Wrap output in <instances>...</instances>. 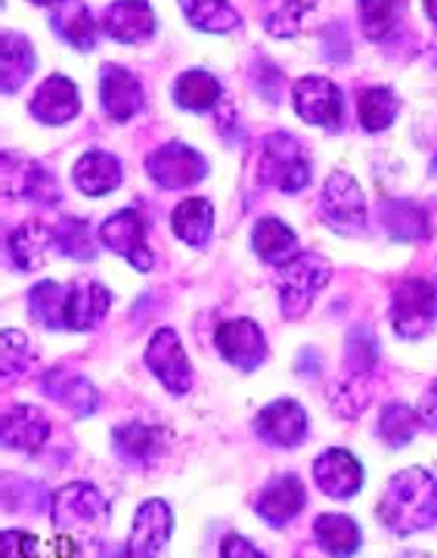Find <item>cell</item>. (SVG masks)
Segmentation results:
<instances>
[{
    "label": "cell",
    "instance_id": "1",
    "mask_svg": "<svg viewBox=\"0 0 437 558\" xmlns=\"http://www.w3.org/2000/svg\"><path fill=\"white\" fill-rule=\"evenodd\" d=\"M378 519L400 537L437 524V481L428 469L413 465L388 481L378 499Z\"/></svg>",
    "mask_w": 437,
    "mask_h": 558
},
{
    "label": "cell",
    "instance_id": "2",
    "mask_svg": "<svg viewBox=\"0 0 437 558\" xmlns=\"http://www.w3.org/2000/svg\"><path fill=\"white\" fill-rule=\"evenodd\" d=\"M258 178L279 193H299L311 183V159L292 134H267L260 143Z\"/></svg>",
    "mask_w": 437,
    "mask_h": 558
},
{
    "label": "cell",
    "instance_id": "3",
    "mask_svg": "<svg viewBox=\"0 0 437 558\" xmlns=\"http://www.w3.org/2000/svg\"><path fill=\"white\" fill-rule=\"evenodd\" d=\"M279 270V301L286 317L299 319L311 311V304L319 295V289L332 277L329 260L319 255H299L289 264L277 267Z\"/></svg>",
    "mask_w": 437,
    "mask_h": 558
},
{
    "label": "cell",
    "instance_id": "4",
    "mask_svg": "<svg viewBox=\"0 0 437 558\" xmlns=\"http://www.w3.org/2000/svg\"><path fill=\"white\" fill-rule=\"evenodd\" d=\"M437 319V289L428 279H406L391 295V326L400 339L428 336Z\"/></svg>",
    "mask_w": 437,
    "mask_h": 558
},
{
    "label": "cell",
    "instance_id": "5",
    "mask_svg": "<svg viewBox=\"0 0 437 558\" xmlns=\"http://www.w3.org/2000/svg\"><path fill=\"white\" fill-rule=\"evenodd\" d=\"M109 515V502L87 481H72L50 497V519L60 531H81L100 524Z\"/></svg>",
    "mask_w": 437,
    "mask_h": 558
},
{
    "label": "cell",
    "instance_id": "6",
    "mask_svg": "<svg viewBox=\"0 0 437 558\" xmlns=\"http://www.w3.org/2000/svg\"><path fill=\"white\" fill-rule=\"evenodd\" d=\"M323 220L338 233H360L366 227V199L360 193L357 180L348 178L344 171L329 174L319 193Z\"/></svg>",
    "mask_w": 437,
    "mask_h": 558
},
{
    "label": "cell",
    "instance_id": "7",
    "mask_svg": "<svg viewBox=\"0 0 437 558\" xmlns=\"http://www.w3.org/2000/svg\"><path fill=\"white\" fill-rule=\"evenodd\" d=\"M146 171L165 190H186L196 186L208 174V161L186 143H165L156 153H149Z\"/></svg>",
    "mask_w": 437,
    "mask_h": 558
},
{
    "label": "cell",
    "instance_id": "8",
    "mask_svg": "<svg viewBox=\"0 0 437 558\" xmlns=\"http://www.w3.org/2000/svg\"><path fill=\"white\" fill-rule=\"evenodd\" d=\"M146 366L171 395H186L193 388V366L174 329H159L146 344Z\"/></svg>",
    "mask_w": 437,
    "mask_h": 558
},
{
    "label": "cell",
    "instance_id": "9",
    "mask_svg": "<svg viewBox=\"0 0 437 558\" xmlns=\"http://www.w3.org/2000/svg\"><path fill=\"white\" fill-rule=\"evenodd\" d=\"M307 410L299 400L282 398L267 403L255 416V435H258L267 447H279V450H292L307 438Z\"/></svg>",
    "mask_w": 437,
    "mask_h": 558
},
{
    "label": "cell",
    "instance_id": "10",
    "mask_svg": "<svg viewBox=\"0 0 437 558\" xmlns=\"http://www.w3.org/2000/svg\"><path fill=\"white\" fill-rule=\"evenodd\" d=\"M171 527H174V515L165 499L139 502L134 524H131V537H128L131 558H161L171 539Z\"/></svg>",
    "mask_w": 437,
    "mask_h": 558
},
{
    "label": "cell",
    "instance_id": "11",
    "mask_svg": "<svg viewBox=\"0 0 437 558\" xmlns=\"http://www.w3.org/2000/svg\"><path fill=\"white\" fill-rule=\"evenodd\" d=\"M100 240L109 252L131 260V267H137L143 274L153 270V252L146 245V223L134 208H124L119 215L106 218L100 227Z\"/></svg>",
    "mask_w": 437,
    "mask_h": 558
},
{
    "label": "cell",
    "instance_id": "12",
    "mask_svg": "<svg viewBox=\"0 0 437 558\" xmlns=\"http://www.w3.org/2000/svg\"><path fill=\"white\" fill-rule=\"evenodd\" d=\"M3 190L10 196H25L38 205L60 202V180L53 178L40 161L25 159L16 153H3Z\"/></svg>",
    "mask_w": 437,
    "mask_h": 558
},
{
    "label": "cell",
    "instance_id": "13",
    "mask_svg": "<svg viewBox=\"0 0 437 558\" xmlns=\"http://www.w3.org/2000/svg\"><path fill=\"white\" fill-rule=\"evenodd\" d=\"M292 102H295V112L307 124H317V128H329L336 131L341 124V112H344V102H341V90L329 78H301L292 87Z\"/></svg>",
    "mask_w": 437,
    "mask_h": 558
},
{
    "label": "cell",
    "instance_id": "14",
    "mask_svg": "<svg viewBox=\"0 0 437 558\" xmlns=\"http://www.w3.org/2000/svg\"><path fill=\"white\" fill-rule=\"evenodd\" d=\"M220 357L227 360L230 366L236 369H258L264 357H267V341L260 332L258 323L252 319H227L218 326V336H215Z\"/></svg>",
    "mask_w": 437,
    "mask_h": 558
},
{
    "label": "cell",
    "instance_id": "15",
    "mask_svg": "<svg viewBox=\"0 0 437 558\" xmlns=\"http://www.w3.org/2000/svg\"><path fill=\"white\" fill-rule=\"evenodd\" d=\"M314 481L326 497L351 499L363 487V465L351 450L332 447L314 459Z\"/></svg>",
    "mask_w": 437,
    "mask_h": 558
},
{
    "label": "cell",
    "instance_id": "16",
    "mask_svg": "<svg viewBox=\"0 0 437 558\" xmlns=\"http://www.w3.org/2000/svg\"><path fill=\"white\" fill-rule=\"evenodd\" d=\"M304 506H307V490L299 475H279V478L267 481L255 499V512L270 527H286L289 521L299 519Z\"/></svg>",
    "mask_w": 437,
    "mask_h": 558
},
{
    "label": "cell",
    "instance_id": "17",
    "mask_svg": "<svg viewBox=\"0 0 437 558\" xmlns=\"http://www.w3.org/2000/svg\"><path fill=\"white\" fill-rule=\"evenodd\" d=\"M165 447H168V435L161 432L159 425H149V422H139V418L124 422L112 432V450L131 469L153 465L156 459H161Z\"/></svg>",
    "mask_w": 437,
    "mask_h": 558
},
{
    "label": "cell",
    "instance_id": "18",
    "mask_svg": "<svg viewBox=\"0 0 437 558\" xmlns=\"http://www.w3.org/2000/svg\"><path fill=\"white\" fill-rule=\"evenodd\" d=\"M100 102L102 112L112 121H131L143 109V87L137 75H131L124 65H102L100 72Z\"/></svg>",
    "mask_w": 437,
    "mask_h": 558
},
{
    "label": "cell",
    "instance_id": "19",
    "mask_svg": "<svg viewBox=\"0 0 437 558\" xmlns=\"http://www.w3.org/2000/svg\"><path fill=\"white\" fill-rule=\"evenodd\" d=\"M109 307H112V292L94 279H81L69 289L65 299V329L90 332L106 319Z\"/></svg>",
    "mask_w": 437,
    "mask_h": 558
},
{
    "label": "cell",
    "instance_id": "20",
    "mask_svg": "<svg viewBox=\"0 0 437 558\" xmlns=\"http://www.w3.org/2000/svg\"><path fill=\"white\" fill-rule=\"evenodd\" d=\"M102 32L121 44L149 40L156 35V13L146 0H116L102 16Z\"/></svg>",
    "mask_w": 437,
    "mask_h": 558
},
{
    "label": "cell",
    "instance_id": "21",
    "mask_svg": "<svg viewBox=\"0 0 437 558\" xmlns=\"http://www.w3.org/2000/svg\"><path fill=\"white\" fill-rule=\"evenodd\" d=\"M78 87L62 75H50L32 97V119H38L40 124H69L78 119Z\"/></svg>",
    "mask_w": 437,
    "mask_h": 558
},
{
    "label": "cell",
    "instance_id": "22",
    "mask_svg": "<svg viewBox=\"0 0 437 558\" xmlns=\"http://www.w3.org/2000/svg\"><path fill=\"white\" fill-rule=\"evenodd\" d=\"M40 388L47 398L57 400L60 407H65L75 416H90L100 407V391L72 369H50L40 379Z\"/></svg>",
    "mask_w": 437,
    "mask_h": 558
},
{
    "label": "cell",
    "instance_id": "23",
    "mask_svg": "<svg viewBox=\"0 0 437 558\" xmlns=\"http://www.w3.org/2000/svg\"><path fill=\"white\" fill-rule=\"evenodd\" d=\"M0 438L10 450L35 453L50 438V418L44 416L38 407H13L3 413Z\"/></svg>",
    "mask_w": 437,
    "mask_h": 558
},
{
    "label": "cell",
    "instance_id": "24",
    "mask_svg": "<svg viewBox=\"0 0 437 558\" xmlns=\"http://www.w3.org/2000/svg\"><path fill=\"white\" fill-rule=\"evenodd\" d=\"M314 537H317L319 549L329 558H351L357 556L363 534L360 524L351 515L341 512H326L314 521Z\"/></svg>",
    "mask_w": 437,
    "mask_h": 558
},
{
    "label": "cell",
    "instance_id": "25",
    "mask_svg": "<svg viewBox=\"0 0 437 558\" xmlns=\"http://www.w3.org/2000/svg\"><path fill=\"white\" fill-rule=\"evenodd\" d=\"M252 245L260 255V260L274 264V267H282L292 258H299V236L292 233L289 223H282L279 218H260L252 230Z\"/></svg>",
    "mask_w": 437,
    "mask_h": 558
},
{
    "label": "cell",
    "instance_id": "26",
    "mask_svg": "<svg viewBox=\"0 0 437 558\" xmlns=\"http://www.w3.org/2000/svg\"><path fill=\"white\" fill-rule=\"evenodd\" d=\"M75 183L84 196H106L112 190H119L121 183V165L112 153H87L75 165Z\"/></svg>",
    "mask_w": 437,
    "mask_h": 558
},
{
    "label": "cell",
    "instance_id": "27",
    "mask_svg": "<svg viewBox=\"0 0 437 558\" xmlns=\"http://www.w3.org/2000/svg\"><path fill=\"white\" fill-rule=\"evenodd\" d=\"M32 72H35L32 44L16 32H7L0 38V87H3V94H16Z\"/></svg>",
    "mask_w": 437,
    "mask_h": 558
},
{
    "label": "cell",
    "instance_id": "28",
    "mask_svg": "<svg viewBox=\"0 0 437 558\" xmlns=\"http://www.w3.org/2000/svg\"><path fill=\"white\" fill-rule=\"evenodd\" d=\"M171 227H174V233L186 245L202 248L205 242L211 240V230H215V208H211V202L199 199V196L183 199L174 208V215H171Z\"/></svg>",
    "mask_w": 437,
    "mask_h": 558
},
{
    "label": "cell",
    "instance_id": "29",
    "mask_svg": "<svg viewBox=\"0 0 437 558\" xmlns=\"http://www.w3.org/2000/svg\"><path fill=\"white\" fill-rule=\"evenodd\" d=\"M381 227L388 230V236L398 242H418L432 233L428 211L418 208L413 202H385L381 205Z\"/></svg>",
    "mask_w": 437,
    "mask_h": 558
},
{
    "label": "cell",
    "instance_id": "30",
    "mask_svg": "<svg viewBox=\"0 0 437 558\" xmlns=\"http://www.w3.org/2000/svg\"><path fill=\"white\" fill-rule=\"evenodd\" d=\"M174 102L186 112H211L220 102V84L205 69H190L174 81Z\"/></svg>",
    "mask_w": 437,
    "mask_h": 558
},
{
    "label": "cell",
    "instance_id": "31",
    "mask_svg": "<svg viewBox=\"0 0 437 558\" xmlns=\"http://www.w3.org/2000/svg\"><path fill=\"white\" fill-rule=\"evenodd\" d=\"M53 32L78 50L97 47V22L81 0H62V7L53 16Z\"/></svg>",
    "mask_w": 437,
    "mask_h": 558
},
{
    "label": "cell",
    "instance_id": "32",
    "mask_svg": "<svg viewBox=\"0 0 437 558\" xmlns=\"http://www.w3.org/2000/svg\"><path fill=\"white\" fill-rule=\"evenodd\" d=\"M400 112L398 94L391 87H366L357 97V119L363 131L378 134L385 128H391Z\"/></svg>",
    "mask_w": 437,
    "mask_h": 558
},
{
    "label": "cell",
    "instance_id": "33",
    "mask_svg": "<svg viewBox=\"0 0 437 558\" xmlns=\"http://www.w3.org/2000/svg\"><path fill=\"white\" fill-rule=\"evenodd\" d=\"M47 245H53V230L40 223H22L10 236V260L16 270H38L47 255Z\"/></svg>",
    "mask_w": 437,
    "mask_h": 558
},
{
    "label": "cell",
    "instance_id": "34",
    "mask_svg": "<svg viewBox=\"0 0 437 558\" xmlns=\"http://www.w3.org/2000/svg\"><path fill=\"white\" fill-rule=\"evenodd\" d=\"M180 10L193 28L211 35H223L239 25V13L230 7V0H180Z\"/></svg>",
    "mask_w": 437,
    "mask_h": 558
},
{
    "label": "cell",
    "instance_id": "35",
    "mask_svg": "<svg viewBox=\"0 0 437 558\" xmlns=\"http://www.w3.org/2000/svg\"><path fill=\"white\" fill-rule=\"evenodd\" d=\"M406 0H360V28L369 40H385L398 32Z\"/></svg>",
    "mask_w": 437,
    "mask_h": 558
},
{
    "label": "cell",
    "instance_id": "36",
    "mask_svg": "<svg viewBox=\"0 0 437 558\" xmlns=\"http://www.w3.org/2000/svg\"><path fill=\"white\" fill-rule=\"evenodd\" d=\"M317 0H267L264 3V28L274 38H292L299 35L304 16L314 10Z\"/></svg>",
    "mask_w": 437,
    "mask_h": 558
},
{
    "label": "cell",
    "instance_id": "37",
    "mask_svg": "<svg viewBox=\"0 0 437 558\" xmlns=\"http://www.w3.org/2000/svg\"><path fill=\"white\" fill-rule=\"evenodd\" d=\"M65 299H69V289H62L57 282H38L28 295V311L44 329H62L65 326Z\"/></svg>",
    "mask_w": 437,
    "mask_h": 558
},
{
    "label": "cell",
    "instance_id": "38",
    "mask_svg": "<svg viewBox=\"0 0 437 558\" xmlns=\"http://www.w3.org/2000/svg\"><path fill=\"white\" fill-rule=\"evenodd\" d=\"M53 245L65 258L90 260L97 255V242H94V233H90V223L81 218H62L53 227Z\"/></svg>",
    "mask_w": 437,
    "mask_h": 558
},
{
    "label": "cell",
    "instance_id": "39",
    "mask_svg": "<svg viewBox=\"0 0 437 558\" xmlns=\"http://www.w3.org/2000/svg\"><path fill=\"white\" fill-rule=\"evenodd\" d=\"M418 416L406 403H388L378 416V438L388 447H406L416 438Z\"/></svg>",
    "mask_w": 437,
    "mask_h": 558
},
{
    "label": "cell",
    "instance_id": "40",
    "mask_svg": "<svg viewBox=\"0 0 437 558\" xmlns=\"http://www.w3.org/2000/svg\"><path fill=\"white\" fill-rule=\"evenodd\" d=\"M44 490L25 478H3V506L13 512H38L44 509Z\"/></svg>",
    "mask_w": 437,
    "mask_h": 558
},
{
    "label": "cell",
    "instance_id": "41",
    "mask_svg": "<svg viewBox=\"0 0 437 558\" xmlns=\"http://www.w3.org/2000/svg\"><path fill=\"white\" fill-rule=\"evenodd\" d=\"M378 357V344L373 339V332L369 329H354L351 336H348V366H351V373L354 376H363V373H369L373 366H376Z\"/></svg>",
    "mask_w": 437,
    "mask_h": 558
},
{
    "label": "cell",
    "instance_id": "42",
    "mask_svg": "<svg viewBox=\"0 0 437 558\" xmlns=\"http://www.w3.org/2000/svg\"><path fill=\"white\" fill-rule=\"evenodd\" d=\"M0 341H3V379H13L28 366V341L16 329H7Z\"/></svg>",
    "mask_w": 437,
    "mask_h": 558
},
{
    "label": "cell",
    "instance_id": "43",
    "mask_svg": "<svg viewBox=\"0 0 437 558\" xmlns=\"http://www.w3.org/2000/svg\"><path fill=\"white\" fill-rule=\"evenodd\" d=\"M38 537L25 531H3L0 537V558H35Z\"/></svg>",
    "mask_w": 437,
    "mask_h": 558
},
{
    "label": "cell",
    "instance_id": "44",
    "mask_svg": "<svg viewBox=\"0 0 437 558\" xmlns=\"http://www.w3.org/2000/svg\"><path fill=\"white\" fill-rule=\"evenodd\" d=\"M220 558H267L260 553L255 543H248L245 537H239V534H230V537H223L220 543Z\"/></svg>",
    "mask_w": 437,
    "mask_h": 558
},
{
    "label": "cell",
    "instance_id": "45",
    "mask_svg": "<svg viewBox=\"0 0 437 558\" xmlns=\"http://www.w3.org/2000/svg\"><path fill=\"white\" fill-rule=\"evenodd\" d=\"M418 416L425 425H432L437 432V379L432 381V388L425 391V398H422V407H418Z\"/></svg>",
    "mask_w": 437,
    "mask_h": 558
},
{
    "label": "cell",
    "instance_id": "46",
    "mask_svg": "<svg viewBox=\"0 0 437 558\" xmlns=\"http://www.w3.org/2000/svg\"><path fill=\"white\" fill-rule=\"evenodd\" d=\"M425 13H428V20L437 25V0H425Z\"/></svg>",
    "mask_w": 437,
    "mask_h": 558
},
{
    "label": "cell",
    "instance_id": "47",
    "mask_svg": "<svg viewBox=\"0 0 437 558\" xmlns=\"http://www.w3.org/2000/svg\"><path fill=\"white\" fill-rule=\"evenodd\" d=\"M32 3H38V7H50V3H62V0H32Z\"/></svg>",
    "mask_w": 437,
    "mask_h": 558
}]
</instances>
